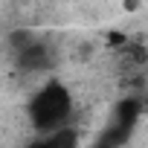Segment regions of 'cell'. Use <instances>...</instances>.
<instances>
[{
	"mask_svg": "<svg viewBox=\"0 0 148 148\" xmlns=\"http://www.w3.org/2000/svg\"><path fill=\"white\" fill-rule=\"evenodd\" d=\"M49 64H52V52H49V47L44 41H35L32 47H26L23 52L15 55V67L21 73H41Z\"/></svg>",
	"mask_w": 148,
	"mask_h": 148,
	"instance_id": "7a4b0ae2",
	"label": "cell"
},
{
	"mask_svg": "<svg viewBox=\"0 0 148 148\" xmlns=\"http://www.w3.org/2000/svg\"><path fill=\"white\" fill-rule=\"evenodd\" d=\"M122 6H125V12H136L139 9V0H122Z\"/></svg>",
	"mask_w": 148,
	"mask_h": 148,
	"instance_id": "52a82bcc",
	"label": "cell"
},
{
	"mask_svg": "<svg viewBox=\"0 0 148 148\" xmlns=\"http://www.w3.org/2000/svg\"><path fill=\"white\" fill-rule=\"evenodd\" d=\"M128 41H131V38H128V35H122V32H116V29H113V32H108V47H113V49H122Z\"/></svg>",
	"mask_w": 148,
	"mask_h": 148,
	"instance_id": "5b68a950",
	"label": "cell"
},
{
	"mask_svg": "<svg viewBox=\"0 0 148 148\" xmlns=\"http://www.w3.org/2000/svg\"><path fill=\"white\" fill-rule=\"evenodd\" d=\"M47 136H49L52 148H79V131L73 125H64V128H58V131H52Z\"/></svg>",
	"mask_w": 148,
	"mask_h": 148,
	"instance_id": "277c9868",
	"label": "cell"
},
{
	"mask_svg": "<svg viewBox=\"0 0 148 148\" xmlns=\"http://www.w3.org/2000/svg\"><path fill=\"white\" fill-rule=\"evenodd\" d=\"M26 113H29V125L35 131L52 134V131L64 128L67 119L73 116V96H70V90L61 82H47L32 96Z\"/></svg>",
	"mask_w": 148,
	"mask_h": 148,
	"instance_id": "6da1fadb",
	"label": "cell"
},
{
	"mask_svg": "<svg viewBox=\"0 0 148 148\" xmlns=\"http://www.w3.org/2000/svg\"><path fill=\"white\" fill-rule=\"evenodd\" d=\"M145 110H148V99H145Z\"/></svg>",
	"mask_w": 148,
	"mask_h": 148,
	"instance_id": "ba28073f",
	"label": "cell"
},
{
	"mask_svg": "<svg viewBox=\"0 0 148 148\" xmlns=\"http://www.w3.org/2000/svg\"><path fill=\"white\" fill-rule=\"evenodd\" d=\"M23 148H52V142H49V136H38V139H32V142H26Z\"/></svg>",
	"mask_w": 148,
	"mask_h": 148,
	"instance_id": "8992f818",
	"label": "cell"
},
{
	"mask_svg": "<svg viewBox=\"0 0 148 148\" xmlns=\"http://www.w3.org/2000/svg\"><path fill=\"white\" fill-rule=\"evenodd\" d=\"M128 136H131V128H122V125L113 122L110 128H105L99 134V139L93 142V148H122L128 142Z\"/></svg>",
	"mask_w": 148,
	"mask_h": 148,
	"instance_id": "3957f363",
	"label": "cell"
}]
</instances>
